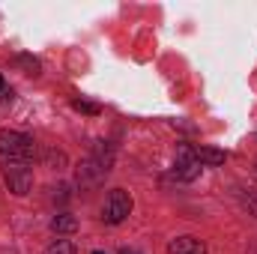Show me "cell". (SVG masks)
I'll use <instances>...</instances> for the list:
<instances>
[{
	"label": "cell",
	"mask_w": 257,
	"mask_h": 254,
	"mask_svg": "<svg viewBox=\"0 0 257 254\" xmlns=\"http://www.w3.org/2000/svg\"><path fill=\"white\" fill-rule=\"evenodd\" d=\"M3 87H6V84H3V75H0V93H3Z\"/></svg>",
	"instance_id": "9"
},
{
	"label": "cell",
	"mask_w": 257,
	"mask_h": 254,
	"mask_svg": "<svg viewBox=\"0 0 257 254\" xmlns=\"http://www.w3.org/2000/svg\"><path fill=\"white\" fill-rule=\"evenodd\" d=\"M51 227H54V233H75V230H78V218H72V215H57V218L51 221Z\"/></svg>",
	"instance_id": "6"
},
{
	"label": "cell",
	"mask_w": 257,
	"mask_h": 254,
	"mask_svg": "<svg viewBox=\"0 0 257 254\" xmlns=\"http://www.w3.org/2000/svg\"><path fill=\"white\" fill-rule=\"evenodd\" d=\"M168 254H206V245L197 236H177V239H171Z\"/></svg>",
	"instance_id": "4"
},
{
	"label": "cell",
	"mask_w": 257,
	"mask_h": 254,
	"mask_svg": "<svg viewBox=\"0 0 257 254\" xmlns=\"http://www.w3.org/2000/svg\"><path fill=\"white\" fill-rule=\"evenodd\" d=\"M75 111H81V114H90V117H96V114H99L102 108H99L96 102H84V99H78V102H75Z\"/></svg>",
	"instance_id": "8"
},
{
	"label": "cell",
	"mask_w": 257,
	"mask_h": 254,
	"mask_svg": "<svg viewBox=\"0 0 257 254\" xmlns=\"http://www.w3.org/2000/svg\"><path fill=\"white\" fill-rule=\"evenodd\" d=\"M123 254H135V251H123Z\"/></svg>",
	"instance_id": "11"
},
{
	"label": "cell",
	"mask_w": 257,
	"mask_h": 254,
	"mask_svg": "<svg viewBox=\"0 0 257 254\" xmlns=\"http://www.w3.org/2000/svg\"><path fill=\"white\" fill-rule=\"evenodd\" d=\"M93 254H105V251H93Z\"/></svg>",
	"instance_id": "10"
},
{
	"label": "cell",
	"mask_w": 257,
	"mask_h": 254,
	"mask_svg": "<svg viewBox=\"0 0 257 254\" xmlns=\"http://www.w3.org/2000/svg\"><path fill=\"white\" fill-rule=\"evenodd\" d=\"M192 156L200 162V168H203V165L218 168V165H224V159H227V153H224V150H215V147H192Z\"/></svg>",
	"instance_id": "5"
},
{
	"label": "cell",
	"mask_w": 257,
	"mask_h": 254,
	"mask_svg": "<svg viewBox=\"0 0 257 254\" xmlns=\"http://www.w3.org/2000/svg\"><path fill=\"white\" fill-rule=\"evenodd\" d=\"M48 254H78V251H75V245H72L69 239H57V242L48 248Z\"/></svg>",
	"instance_id": "7"
},
{
	"label": "cell",
	"mask_w": 257,
	"mask_h": 254,
	"mask_svg": "<svg viewBox=\"0 0 257 254\" xmlns=\"http://www.w3.org/2000/svg\"><path fill=\"white\" fill-rule=\"evenodd\" d=\"M128 212H132V197H128V191L114 189L108 194L105 206H102V218H105L108 224H120V221L128 218Z\"/></svg>",
	"instance_id": "3"
},
{
	"label": "cell",
	"mask_w": 257,
	"mask_h": 254,
	"mask_svg": "<svg viewBox=\"0 0 257 254\" xmlns=\"http://www.w3.org/2000/svg\"><path fill=\"white\" fill-rule=\"evenodd\" d=\"M3 180L9 191L15 194H27L33 186V171H30V162H6L3 165Z\"/></svg>",
	"instance_id": "2"
},
{
	"label": "cell",
	"mask_w": 257,
	"mask_h": 254,
	"mask_svg": "<svg viewBox=\"0 0 257 254\" xmlns=\"http://www.w3.org/2000/svg\"><path fill=\"white\" fill-rule=\"evenodd\" d=\"M0 159L6 162H30L33 159V138L15 129L0 132Z\"/></svg>",
	"instance_id": "1"
}]
</instances>
